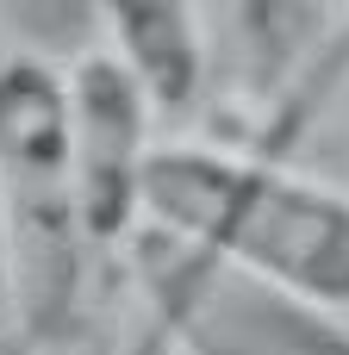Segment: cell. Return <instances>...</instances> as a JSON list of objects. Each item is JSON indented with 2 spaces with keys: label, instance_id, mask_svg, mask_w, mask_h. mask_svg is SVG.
Returning a JSON list of instances; mask_svg holds the SVG:
<instances>
[{
  "label": "cell",
  "instance_id": "1",
  "mask_svg": "<svg viewBox=\"0 0 349 355\" xmlns=\"http://www.w3.org/2000/svg\"><path fill=\"white\" fill-rule=\"evenodd\" d=\"M137 218L306 306H349V200L293 181L281 162L231 156L219 144L144 150Z\"/></svg>",
  "mask_w": 349,
  "mask_h": 355
},
{
  "label": "cell",
  "instance_id": "2",
  "mask_svg": "<svg viewBox=\"0 0 349 355\" xmlns=\"http://www.w3.org/2000/svg\"><path fill=\"white\" fill-rule=\"evenodd\" d=\"M0 225L19 324L31 337H56L81 300L87 231L69 168V100L44 56L0 62Z\"/></svg>",
  "mask_w": 349,
  "mask_h": 355
},
{
  "label": "cell",
  "instance_id": "3",
  "mask_svg": "<svg viewBox=\"0 0 349 355\" xmlns=\"http://www.w3.org/2000/svg\"><path fill=\"white\" fill-rule=\"evenodd\" d=\"M349 75V0H244L206 100V144L281 162Z\"/></svg>",
  "mask_w": 349,
  "mask_h": 355
},
{
  "label": "cell",
  "instance_id": "4",
  "mask_svg": "<svg viewBox=\"0 0 349 355\" xmlns=\"http://www.w3.org/2000/svg\"><path fill=\"white\" fill-rule=\"evenodd\" d=\"M131 256L162 331L187 355H349V331L325 306H306L150 218L131 225Z\"/></svg>",
  "mask_w": 349,
  "mask_h": 355
},
{
  "label": "cell",
  "instance_id": "5",
  "mask_svg": "<svg viewBox=\"0 0 349 355\" xmlns=\"http://www.w3.org/2000/svg\"><path fill=\"white\" fill-rule=\"evenodd\" d=\"M69 100V168L87 250L131 237L137 168H144V94L119 56H81L62 81Z\"/></svg>",
  "mask_w": 349,
  "mask_h": 355
},
{
  "label": "cell",
  "instance_id": "6",
  "mask_svg": "<svg viewBox=\"0 0 349 355\" xmlns=\"http://www.w3.org/2000/svg\"><path fill=\"white\" fill-rule=\"evenodd\" d=\"M106 25L119 37V62L144 100L162 112H187L206 87V56L187 0H106Z\"/></svg>",
  "mask_w": 349,
  "mask_h": 355
},
{
  "label": "cell",
  "instance_id": "7",
  "mask_svg": "<svg viewBox=\"0 0 349 355\" xmlns=\"http://www.w3.org/2000/svg\"><path fill=\"white\" fill-rule=\"evenodd\" d=\"M6 287H12V275H6V225H0V300H6Z\"/></svg>",
  "mask_w": 349,
  "mask_h": 355
}]
</instances>
